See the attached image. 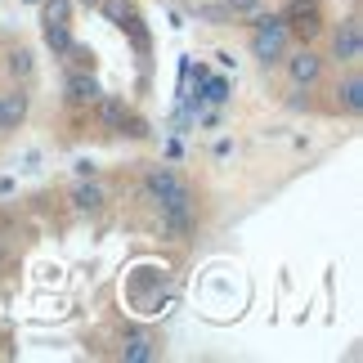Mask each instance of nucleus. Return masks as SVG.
I'll list each match as a JSON object with an SVG mask.
<instances>
[{
    "mask_svg": "<svg viewBox=\"0 0 363 363\" xmlns=\"http://www.w3.org/2000/svg\"><path fill=\"white\" fill-rule=\"evenodd\" d=\"M27 117V94L23 90H9V94H0V135H9V130H18Z\"/></svg>",
    "mask_w": 363,
    "mask_h": 363,
    "instance_id": "6",
    "label": "nucleus"
},
{
    "mask_svg": "<svg viewBox=\"0 0 363 363\" xmlns=\"http://www.w3.org/2000/svg\"><path fill=\"white\" fill-rule=\"evenodd\" d=\"M278 18H283L287 32H296L301 40H310L318 27H323V23H318V5H314V0H291V5L278 13Z\"/></svg>",
    "mask_w": 363,
    "mask_h": 363,
    "instance_id": "4",
    "label": "nucleus"
},
{
    "mask_svg": "<svg viewBox=\"0 0 363 363\" xmlns=\"http://www.w3.org/2000/svg\"><path fill=\"white\" fill-rule=\"evenodd\" d=\"M99 81L86 77V72H77V77H67V104H77V108H90L94 99H99Z\"/></svg>",
    "mask_w": 363,
    "mask_h": 363,
    "instance_id": "9",
    "label": "nucleus"
},
{
    "mask_svg": "<svg viewBox=\"0 0 363 363\" xmlns=\"http://www.w3.org/2000/svg\"><path fill=\"white\" fill-rule=\"evenodd\" d=\"M81 5H90V9H99V0H81Z\"/></svg>",
    "mask_w": 363,
    "mask_h": 363,
    "instance_id": "20",
    "label": "nucleus"
},
{
    "mask_svg": "<svg viewBox=\"0 0 363 363\" xmlns=\"http://www.w3.org/2000/svg\"><path fill=\"white\" fill-rule=\"evenodd\" d=\"M256 36H251V54L264 63V67H274L278 59H283V50H287V23L278 18V13H256Z\"/></svg>",
    "mask_w": 363,
    "mask_h": 363,
    "instance_id": "1",
    "label": "nucleus"
},
{
    "mask_svg": "<svg viewBox=\"0 0 363 363\" xmlns=\"http://www.w3.org/2000/svg\"><path fill=\"white\" fill-rule=\"evenodd\" d=\"M32 72H36V59H32V50H13V54H9V77L27 81Z\"/></svg>",
    "mask_w": 363,
    "mask_h": 363,
    "instance_id": "12",
    "label": "nucleus"
},
{
    "mask_svg": "<svg viewBox=\"0 0 363 363\" xmlns=\"http://www.w3.org/2000/svg\"><path fill=\"white\" fill-rule=\"evenodd\" d=\"M45 23H67V0H50V5H45Z\"/></svg>",
    "mask_w": 363,
    "mask_h": 363,
    "instance_id": "16",
    "label": "nucleus"
},
{
    "mask_svg": "<svg viewBox=\"0 0 363 363\" xmlns=\"http://www.w3.org/2000/svg\"><path fill=\"white\" fill-rule=\"evenodd\" d=\"M121 359H125V363H144V359H152V341L135 337V341H130V345L121 350Z\"/></svg>",
    "mask_w": 363,
    "mask_h": 363,
    "instance_id": "14",
    "label": "nucleus"
},
{
    "mask_svg": "<svg viewBox=\"0 0 363 363\" xmlns=\"http://www.w3.org/2000/svg\"><path fill=\"white\" fill-rule=\"evenodd\" d=\"M144 189L152 193V202H162V206H189V202H193L189 184H184V179H179L175 171H171V166H148Z\"/></svg>",
    "mask_w": 363,
    "mask_h": 363,
    "instance_id": "2",
    "label": "nucleus"
},
{
    "mask_svg": "<svg viewBox=\"0 0 363 363\" xmlns=\"http://www.w3.org/2000/svg\"><path fill=\"white\" fill-rule=\"evenodd\" d=\"M287 77L296 81L301 90H310L314 81L323 77V59H318L314 50H301V54H291V59H287Z\"/></svg>",
    "mask_w": 363,
    "mask_h": 363,
    "instance_id": "5",
    "label": "nucleus"
},
{
    "mask_svg": "<svg viewBox=\"0 0 363 363\" xmlns=\"http://www.w3.org/2000/svg\"><path fill=\"white\" fill-rule=\"evenodd\" d=\"M162 233L166 238H189L193 233V202L189 206H162Z\"/></svg>",
    "mask_w": 363,
    "mask_h": 363,
    "instance_id": "8",
    "label": "nucleus"
},
{
    "mask_svg": "<svg viewBox=\"0 0 363 363\" xmlns=\"http://www.w3.org/2000/svg\"><path fill=\"white\" fill-rule=\"evenodd\" d=\"M337 94H341L345 113H363V77H359V72H350V77H345Z\"/></svg>",
    "mask_w": 363,
    "mask_h": 363,
    "instance_id": "11",
    "label": "nucleus"
},
{
    "mask_svg": "<svg viewBox=\"0 0 363 363\" xmlns=\"http://www.w3.org/2000/svg\"><path fill=\"white\" fill-rule=\"evenodd\" d=\"M72 206H77V211H99V206H104V189L99 184H94V179H81V184L72 189Z\"/></svg>",
    "mask_w": 363,
    "mask_h": 363,
    "instance_id": "10",
    "label": "nucleus"
},
{
    "mask_svg": "<svg viewBox=\"0 0 363 363\" xmlns=\"http://www.w3.org/2000/svg\"><path fill=\"white\" fill-rule=\"evenodd\" d=\"M99 9H104V18H113V23H125L130 18V0H99Z\"/></svg>",
    "mask_w": 363,
    "mask_h": 363,
    "instance_id": "15",
    "label": "nucleus"
},
{
    "mask_svg": "<svg viewBox=\"0 0 363 363\" xmlns=\"http://www.w3.org/2000/svg\"><path fill=\"white\" fill-rule=\"evenodd\" d=\"M359 54H363V27L350 13V18L337 27V36H332V59L337 63H359Z\"/></svg>",
    "mask_w": 363,
    "mask_h": 363,
    "instance_id": "3",
    "label": "nucleus"
},
{
    "mask_svg": "<svg viewBox=\"0 0 363 363\" xmlns=\"http://www.w3.org/2000/svg\"><path fill=\"white\" fill-rule=\"evenodd\" d=\"M94 108V117H99L108 130H121L125 117H130V108H125V99H117V94H99V99L90 104Z\"/></svg>",
    "mask_w": 363,
    "mask_h": 363,
    "instance_id": "7",
    "label": "nucleus"
},
{
    "mask_svg": "<svg viewBox=\"0 0 363 363\" xmlns=\"http://www.w3.org/2000/svg\"><path fill=\"white\" fill-rule=\"evenodd\" d=\"M77 175L81 179H94V162H77Z\"/></svg>",
    "mask_w": 363,
    "mask_h": 363,
    "instance_id": "19",
    "label": "nucleus"
},
{
    "mask_svg": "<svg viewBox=\"0 0 363 363\" xmlns=\"http://www.w3.org/2000/svg\"><path fill=\"white\" fill-rule=\"evenodd\" d=\"M45 40H50V50H59V54L72 50V32H67V23H45Z\"/></svg>",
    "mask_w": 363,
    "mask_h": 363,
    "instance_id": "13",
    "label": "nucleus"
},
{
    "mask_svg": "<svg viewBox=\"0 0 363 363\" xmlns=\"http://www.w3.org/2000/svg\"><path fill=\"white\" fill-rule=\"evenodd\" d=\"M225 9H229V13H256L260 0H225Z\"/></svg>",
    "mask_w": 363,
    "mask_h": 363,
    "instance_id": "17",
    "label": "nucleus"
},
{
    "mask_svg": "<svg viewBox=\"0 0 363 363\" xmlns=\"http://www.w3.org/2000/svg\"><path fill=\"white\" fill-rule=\"evenodd\" d=\"M211 99H216V104L229 99V86H225V81H211Z\"/></svg>",
    "mask_w": 363,
    "mask_h": 363,
    "instance_id": "18",
    "label": "nucleus"
}]
</instances>
